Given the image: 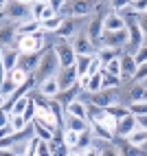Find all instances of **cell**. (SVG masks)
I'll list each match as a JSON object with an SVG mask.
<instances>
[{"label":"cell","instance_id":"obj_1","mask_svg":"<svg viewBox=\"0 0 147 156\" xmlns=\"http://www.w3.org/2000/svg\"><path fill=\"white\" fill-rule=\"evenodd\" d=\"M101 46H110V48H123L130 42V31L121 29V31H103L99 37Z\"/></svg>","mask_w":147,"mask_h":156},{"label":"cell","instance_id":"obj_2","mask_svg":"<svg viewBox=\"0 0 147 156\" xmlns=\"http://www.w3.org/2000/svg\"><path fill=\"white\" fill-rule=\"evenodd\" d=\"M61 13H66V16H72V18H83V16H88L94 11V2L92 0H66V5L59 9ZM59 13V16H61Z\"/></svg>","mask_w":147,"mask_h":156},{"label":"cell","instance_id":"obj_3","mask_svg":"<svg viewBox=\"0 0 147 156\" xmlns=\"http://www.w3.org/2000/svg\"><path fill=\"white\" fill-rule=\"evenodd\" d=\"M44 77H55L57 73L61 70V62H59V57H57V51L55 48H48L46 53H44V57L40 59V68H37Z\"/></svg>","mask_w":147,"mask_h":156},{"label":"cell","instance_id":"obj_4","mask_svg":"<svg viewBox=\"0 0 147 156\" xmlns=\"http://www.w3.org/2000/svg\"><path fill=\"white\" fill-rule=\"evenodd\" d=\"M18 46H20V53H37V51L44 46V42H42V31L31 33V35H22Z\"/></svg>","mask_w":147,"mask_h":156},{"label":"cell","instance_id":"obj_5","mask_svg":"<svg viewBox=\"0 0 147 156\" xmlns=\"http://www.w3.org/2000/svg\"><path fill=\"white\" fill-rule=\"evenodd\" d=\"M90 106H97V108H112V106H117V92H114L112 88H103L99 92H94Z\"/></svg>","mask_w":147,"mask_h":156},{"label":"cell","instance_id":"obj_6","mask_svg":"<svg viewBox=\"0 0 147 156\" xmlns=\"http://www.w3.org/2000/svg\"><path fill=\"white\" fill-rule=\"evenodd\" d=\"M57 51V57L61 62V68H66V66H75V62H77V51L72 44H66V42H61L55 46Z\"/></svg>","mask_w":147,"mask_h":156},{"label":"cell","instance_id":"obj_7","mask_svg":"<svg viewBox=\"0 0 147 156\" xmlns=\"http://www.w3.org/2000/svg\"><path fill=\"white\" fill-rule=\"evenodd\" d=\"M57 79H59L61 90H66V88H72V86L79 81V73H77L75 66H66V68H61V70L57 73Z\"/></svg>","mask_w":147,"mask_h":156},{"label":"cell","instance_id":"obj_8","mask_svg":"<svg viewBox=\"0 0 147 156\" xmlns=\"http://www.w3.org/2000/svg\"><path fill=\"white\" fill-rule=\"evenodd\" d=\"M9 18L29 20V18H31V5L20 2V0H11V2H9Z\"/></svg>","mask_w":147,"mask_h":156},{"label":"cell","instance_id":"obj_9","mask_svg":"<svg viewBox=\"0 0 147 156\" xmlns=\"http://www.w3.org/2000/svg\"><path fill=\"white\" fill-rule=\"evenodd\" d=\"M138 126L136 123V114H132V112H125L123 117H119V126H117V134L119 136H125L128 139V134Z\"/></svg>","mask_w":147,"mask_h":156},{"label":"cell","instance_id":"obj_10","mask_svg":"<svg viewBox=\"0 0 147 156\" xmlns=\"http://www.w3.org/2000/svg\"><path fill=\"white\" fill-rule=\"evenodd\" d=\"M18 64H20V51L5 48L2 51V75H9L13 68H18Z\"/></svg>","mask_w":147,"mask_h":156},{"label":"cell","instance_id":"obj_11","mask_svg":"<svg viewBox=\"0 0 147 156\" xmlns=\"http://www.w3.org/2000/svg\"><path fill=\"white\" fill-rule=\"evenodd\" d=\"M40 92H42L44 97H57L59 92H61V86H59L57 75H55V77H44V79H42V84H40Z\"/></svg>","mask_w":147,"mask_h":156},{"label":"cell","instance_id":"obj_12","mask_svg":"<svg viewBox=\"0 0 147 156\" xmlns=\"http://www.w3.org/2000/svg\"><path fill=\"white\" fill-rule=\"evenodd\" d=\"M121 29H128V24L119 13L112 11L108 16H103V31H121Z\"/></svg>","mask_w":147,"mask_h":156},{"label":"cell","instance_id":"obj_13","mask_svg":"<svg viewBox=\"0 0 147 156\" xmlns=\"http://www.w3.org/2000/svg\"><path fill=\"white\" fill-rule=\"evenodd\" d=\"M136 68H138V64H136L134 55L128 53V55L121 57V79H132L134 73H136Z\"/></svg>","mask_w":147,"mask_h":156},{"label":"cell","instance_id":"obj_14","mask_svg":"<svg viewBox=\"0 0 147 156\" xmlns=\"http://www.w3.org/2000/svg\"><path fill=\"white\" fill-rule=\"evenodd\" d=\"M72 46H75L77 55H94V42L88 35H79L75 42H72Z\"/></svg>","mask_w":147,"mask_h":156},{"label":"cell","instance_id":"obj_15","mask_svg":"<svg viewBox=\"0 0 147 156\" xmlns=\"http://www.w3.org/2000/svg\"><path fill=\"white\" fill-rule=\"evenodd\" d=\"M37 31H42V22H40V20H33V18H29V20H22V24H18L16 33H18L20 37H22V35L37 33Z\"/></svg>","mask_w":147,"mask_h":156},{"label":"cell","instance_id":"obj_16","mask_svg":"<svg viewBox=\"0 0 147 156\" xmlns=\"http://www.w3.org/2000/svg\"><path fill=\"white\" fill-rule=\"evenodd\" d=\"M40 55L37 53H22V55H20V68H24L26 73H33L35 68H40Z\"/></svg>","mask_w":147,"mask_h":156},{"label":"cell","instance_id":"obj_17","mask_svg":"<svg viewBox=\"0 0 147 156\" xmlns=\"http://www.w3.org/2000/svg\"><path fill=\"white\" fill-rule=\"evenodd\" d=\"M128 143L132 145V147H141V145H145V143H147V128L136 126V128L128 134Z\"/></svg>","mask_w":147,"mask_h":156},{"label":"cell","instance_id":"obj_18","mask_svg":"<svg viewBox=\"0 0 147 156\" xmlns=\"http://www.w3.org/2000/svg\"><path fill=\"white\" fill-rule=\"evenodd\" d=\"M66 110H68V114H72V117L88 119V106L81 99H72L70 103H66Z\"/></svg>","mask_w":147,"mask_h":156},{"label":"cell","instance_id":"obj_19","mask_svg":"<svg viewBox=\"0 0 147 156\" xmlns=\"http://www.w3.org/2000/svg\"><path fill=\"white\" fill-rule=\"evenodd\" d=\"M101 81H103V70L99 73H92V75L88 77V84H86V92H90V95H94V92H99L101 90Z\"/></svg>","mask_w":147,"mask_h":156},{"label":"cell","instance_id":"obj_20","mask_svg":"<svg viewBox=\"0 0 147 156\" xmlns=\"http://www.w3.org/2000/svg\"><path fill=\"white\" fill-rule=\"evenodd\" d=\"M92 57H94V55H77L75 68H77V73H79V77H86V75H88L90 64H92Z\"/></svg>","mask_w":147,"mask_h":156},{"label":"cell","instance_id":"obj_21","mask_svg":"<svg viewBox=\"0 0 147 156\" xmlns=\"http://www.w3.org/2000/svg\"><path fill=\"white\" fill-rule=\"evenodd\" d=\"M61 24H64V18H61V16L48 18V20H42V31H46V33H57Z\"/></svg>","mask_w":147,"mask_h":156},{"label":"cell","instance_id":"obj_22","mask_svg":"<svg viewBox=\"0 0 147 156\" xmlns=\"http://www.w3.org/2000/svg\"><path fill=\"white\" fill-rule=\"evenodd\" d=\"M16 84H13V79L9 77V75H2V88H0V95H2V101H7L9 97L16 92Z\"/></svg>","mask_w":147,"mask_h":156},{"label":"cell","instance_id":"obj_23","mask_svg":"<svg viewBox=\"0 0 147 156\" xmlns=\"http://www.w3.org/2000/svg\"><path fill=\"white\" fill-rule=\"evenodd\" d=\"M75 31H77V22H75V20H64V24L59 27L57 35H59L61 40H68L70 35H75Z\"/></svg>","mask_w":147,"mask_h":156},{"label":"cell","instance_id":"obj_24","mask_svg":"<svg viewBox=\"0 0 147 156\" xmlns=\"http://www.w3.org/2000/svg\"><path fill=\"white\" fill-rule=\"evenodd\" d=\"M121 53H123L121 48H110V46H103L97 55H99V59L103 62V64H108V62H110V59H114V57H123Z\"/></svg>","mask_w":147,"mask_h":156},{"label":"cell","instance_id":"obj_25","mask_svg":"<svg viewBox=\"0 0 147 156\" xmlns=\"http://www.w3.org/2000/svg\"><path fill=\"white\" fill-rule=\"evenodd\" d=\"M68 128L70 130H77V132H88V119H81V117H68Z\"/></svg>","mask_w":147,"mask_h":156},{"label":"cell","instance_id":"obj_26","mask_svg":"<svg viewBox=\"0 0 147 156\" xmlns=\"http://www.w3.org/2000/svg\"><path fill=\"white\" fill-rule=\"evenodd\" d=\"M29 75H31V73H26L24 68H20V66H18V68H13L11 73H9V77L13 79V84H16V86H22L24 81L29 79Z\"/></svg>","mask_w":147,"mask_h":156},{"label":"cell","instance_id":"obj_27","mask_svg":"<svg viewBox=\"0 0 147 156\" xmlns=\"http://www.w3.org/2000/svg\"><path fill=\"white\" fill-rule=\"evenodd\" d=\"M103 73L121 77V57H114V59H110V62H108V64H103Z\"/></svg>","mask_w":147,"mask_h":156},{"label":"cell","instance_id":"obj_28","mask_svg":"<svg viewBox=\"0 0 147 156\" xmlns=\"http://www.w3.org/2000/svg\"><path fill=\"white\" fill-rule=\"evenodd\" d=\"M79 134H81V132L66 128V132H64V143H66V147H75V145L79 143Z\"/></svg>","mask_w":147,"mask_h":156},{"label":"cell","instance_id":"obj_29","mask_svg":"<svg viewBox=\"0 0 147 156\" xmlns=\"http://www.w3.org/2000/svg\"><path fill=\"white\" fill-rule=\"evenodd\" d=\"M26 117L24 114H11V126H13V130L16 132H22L24 128H26Z\"/></svg>","mask_w":147,"mask_h":156},{"label":"cell","instance_id":"obj_30","mask_svg":"<svg viewBox=\"0 0 147 156\" xmlns=\"http://www.w3.org/2000/svg\"><path fill=\"white\" fill-rule=\"evenodd\" d=\"M48 2H37V0H33L31 2V18L33 20H42V13H44V7Z\"/></svg>","mask_w":147,"mask_h":156},{"label":"cell","instance_id":"obj_31","mask_svg":"<svg viewBox=\"0 0 147 156\" xmlns=\"http://www.w3.org/2000/svg\"><path fill=\"white\" fill-rule=\"evenodd\" d=\"M119 81H121V77H117V75H108V73H103L101 90H103V88H117V86H119Z\"/></svg>","mask_w":147,"mask_h":156},{"label":"cell","instance_id":"obj_32","mask_svg":"<svg viewBox=\"0 0 147 156\" xmlns=\"http://www.w3.org/2000/svg\"><path fill=\"white\" fill-rule=\"evenodd\" d=\"M31 103V99L29 97H20L16 103H13V108H11V114H24V110H26V106Z\"/></svg>","mask_w":147,"mask_h":156},{"label":"cell","instance_id":"obj_33","mask_svg":"<svg viewBox=\"0 0 147 156\" xmlns=\"http://www.w3.org/2000/svg\"><path fill=\"white\" fill-rule=\"evenodd\" d=\"M132 101H147V88L145 86L132 88Z\"/></svg>","mask_w":147,"mask_h":156},{"label":"cell","instance_id":"obj_34","mask_svg":"<svg viewBox=\"0 0 147 156\" xmlns=\"http://www.w3.org/2000/svg\"><path fill=\"white\" fill-rule=\"evenodd\" d=\"M128 110L132 114H147V101H132V106Z\"/></svg>","mask_w":147,"mask_h":156},{"label":"cell","instance_id":"obj_35","mask_svg":"<svg viewBox=\"0 0 147 156\" xmlns=\"http://www.w3.org/2000/svg\"><path fill=\"white\" fill-rule=\"evenodd\" d=\"M132 0H110V7L112 11H123V9H130Z\"/></svg>","mask_w":147,"mask_h":156},{"label":"cell","instance_id":"obj_36","mask_svg":"<svg viewBox=\"0 0 147 156\" xmlns=\"http://www.w3.org/2000/svg\"><path fill=\"white\" fill-rule=\"evenodd\" d=\"M130 7L134 13H147V0H132Z\"/></svg>","mask_w":147,"mask_h":156},{"label":"cell","instance_id":"obj_37","mask_svg":"<svg viewBox=\"0 0 147 156\" xmlns=\"http://www.w3.org/2000/svg\"><path fill=\"white\" fill-rule=\"evenodd\" d=\"M46 154H51V141L40 139V143H37V156H46Z\"/></svg>","mask_w":147,"mask_h":156},{"label":"cell","instance_id":"obj_38","mask_svg":"<svg viewBox=\"0 0 147 156\" xmlns=\"http://www.w3.org/2000/svg\"><path fill=\"white\" fill-rule=\"evenodd\" d=\"M134 79H136V81H143V79H147V62L138 64V68H136V73H134Z\"/></svg>","mask_w":147,"mask_h":156},{"label":"cell","instance_id":"obj_39","mask_svg":"<svg viewBox=\"0 0 147 156\" xmlns=\"http://www.w3.org/2000/svg\"><path fill=\"white\" fill-rule=\"evenodd\" d=\"M134 59H136V64H143V62H147V44H143V46L134 53Z\"/></svg>","mask_w":147,"mask_h":156},{"label":"cell","instance_id":"obj_40","mask_svg":"<svg viewBox=\"0 0 147 156\" xmlns=\"http://www.w3.org/2000/svg\"><path fill=\"white\" fill-rule=\"evenodd\" d=\"M92 128H94V132H97L99 136H103V139H112V136H114V134H112V132H108L106 128L101 126V123H92Z\"/></svg>","mask_w":147,"mask_h":156},{"label":"cell","instance_id":"obj_41","mask_svg":"<svg viewBox=\"0 0 147 156\" xmlns=\"http://www.w3.org/2000/svg\"><path fill=\"white\" fill-rule=\"evenodd\" d=\"M37 143H40V136L35 134V136L29 141V145H26V154H31V156H33V154H37Z\"/></svg>","mask_w":147,"mask_h":156},{"label":"cell","instance_id":"obj_42","mask_svg":"<svg viewBox=\"0 0 147 156\" xmlns=\"http://www.w3.org/2000/svg\"><path fill=\"white\" fill-rule=\"evenodd\" d=\"M138 27H141V31H143V35L147 37V13H138Z\"/></svg>","mask_w":147,"mask_h":156},{"label":"cell","instance_id":"obj_43","mask_svg":"<svg viewBox=\"0 0 147 156\" xmlns=\"http://www.w3.org/2000/svg\"><path fill=\"white\" fill-rule=\"evenodd\" d=\"M136 123L141 128H147V114H136Z\"/></svg>","mask_w":147,"mask_h":156},{"label":"cell","instance_id":"obj_44","mask_svg":"<svg viewBox=\"0 0 147 156\" xmlns=\"http://www.w3.org/2000/svg\"><path fill=\"white\" fill-rule=\"evenodd\" d=\"M9 42H11V33H9V31H7V29H5V31H2V44H5V46H7V44H9Z\"/></svg>","mask_w":147,"mask_h":156},{"label":"cell","instance_id":"obj_45","mask_svg":"<svg viewBox=\"0 0 147 156\" xmlns=\"http://www.w3.org/2000/svg\"><path fill=\"white\" fill-rule=\"evenodd\" d=\"M7 2H9V0H0V7H2V11L7 9Z\"/></svg>","mask_w":147,"mask_h":156},{"label":"cell","instance_id":"obj_46","mask_svg":"<svg viewBox=\"0 0 147 156\" xmlns=\"http://www.w3.org/2000/svg\"><path fill=\"white\" fill-rule=\"evenodd\" d=\"M20 2H26V5H31V2H33V0H20Z\"/></svg>","mask_w":147,"mask_h":156},{"label":"cell","instance_id":"obj_47","mask_svg":"<svg viewBox=\"0 0 147 156\" xmlns=\"http://www.w3.org/2000/svg\"><path fill=\"white\" fill-rule=\"evenodd\" d=\"M37 2H51V0H37Z\"/></svg>","mask_w":147,"mask_h":156}]
</instances>
